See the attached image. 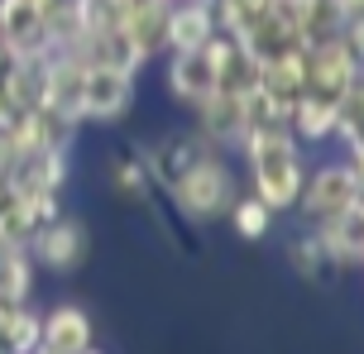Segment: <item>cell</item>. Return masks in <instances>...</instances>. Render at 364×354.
I'll return each instance as SVG.
<instances>
[{
  "label": "cell",
  "mask_w": 364,
  "mask_h": 354,
  "mask_svg": "<svg viewBox=\"0 0 364 354\" xmlns=\"http://www.w3.org/2000/svg\"><path fill=\"white\" fill-rule=\"evenodd\" d=\"M240 153H245V168H250V192L273 216L292 211L302 177H307V158H302V144L292 139L288 125H255L240 139Z\"/></svg>",
  "instance_id": "cell-1"
},
{
  "label": "cell",
  "mask_w": 364,
  "mask_h": 354,
  "mask_svg": "<svg viewBox=\"0 0 364 354\" xmlns=\"http://www.w3.org/2000/svg\"><path fill=\"white\" fill-rule=\"evenodd\" d=\"M164 192L187 221H225V211L235 206V197L245 187H240L225 149H201L192 163H182L173 172V182Z\"/></svg>",
  "instance_id": "cell-2"
},
{
  "label": "cell",
  "mask_w": 364,
  "mask_h": 354,
  "mask_svg": "<svg viewBox=\"0 0 364 354\" xmlns=\"http://www.w3.org/2000/svg\"><path fill=\"white\" fill-rule=\"evenodd\" d=\"M292 211H302L307 225H326V221H341V216H355V211H364V172L355 163H346V158H331L321 168H307Z\"/></svg>",
  "instance_id": "cell-3"
},
{
  "label": "cell",
  "mask_w": 364,
  "mask_h": 354,
  "mask_svg": "<svg viewBox=\"0 0 364 354\" xmlns=\"http://www.w3.org/2000/svg\"><path fill=\"white\" fill-rule=\"evenodd\" d=\"M139 72L110 67V62H87L82 67V125H115L134 111Z\"/></svg>",
  "instance_id": "cell-4"
},
{
  "label": "cell",
  "mask_w": 364,
  "mask_h": 354,
  "mask_svg": "<svg viewBox=\"0 0 364 354\" xmlns=\"http://www.w3.org/2000/svg\"><path fill=\"white\" fill-rule=\"evenodd\" d=\"M302 62H307V92L331 96V101H346V96H360V53L350 48L346 38H321V43H307L302 48Z\"/></svg>",
  "instance_id": "cell-5"
},
{
  "label": "cell",
  "mask_w": 364,
  "mask_h": 354,
  "mask_svg": "<svg viewBox=\"0 0 364 354\" xmlns=\"http://www.w3.org/2000/svg\"><path fill=\"white\" fill-rule=\"evenodd\" d=\"M87 254H91L87 225L77 221V216H68V211H63L58 221H48L34 240H29V259H34L38 273H77V268L87 263Z\"/></svg>",
  "instance_id": "cell-6"
},
{
  "label": "cell",
  "mask_w": 364,
  "mask_h": 354,
  "mask_svg": "<svg viewBox=\"0 0 364 354\" xmlns=\"http://www.w3.org/2000/svg\"><path fill=\"white\" fill-rule=\"evenodd\" d=\"M0 53L10 57H48L53 38L34 0H0Z\"/></svg>",
  "instance_id": "cell-7"
},
{
  "label": "cell",
  "mask_w": 364,
  "mask_h": 354,
  "mask_svg": "<svg viewBox=\"0 0 364 354\" xmlns=\"http://www.w3.org/2000/svg\"><path fill=\"white\" fill-rule=\"evenodd\" d=\"M96 345L91 311L77 302H58L48 311H38V350L48 354H87Z\"/></svg>",
  "instance_id": "cell-8"
},
{
  "label": "cell",
  "mask_w": 364,
  "mask_h": 354,
  "mask_svg": "<svg viewBox=\"0 0 364 354\" xmlns=\"http://www.w3.org/2000/svg\"><path fill=\"white\" fill-rule=\"evenodd\" d=\"M216 15L206 0H168L164 10V53H192L216 38Z\"/></svg>",
  "instance_id": "cell-9"
},
{
  "label": "cell",
  "mask_w": 364,
  "mask_h": 354,
  "mask_svg": "<svg viewBox=\"0 0 364 354\" xmlns=\"http://www.w3.org/2000/svg\"><path fill=\"white\" fill-rule=\"evenodd\" d=\"M197 111V134L216 149H240V139L250 134V115H245V96L211 92L206 101L192 106Z\"/></svg>",
  "instance_id": "cell-10"
},
{
  "label": "cell",
  "mask_w": 364,
  "mask_h": 354,
  "mask_svg": "<svg viewBox=\"0 0 364 354\" xmlns=\"http://www.w3.org/2000/svg\"><path fill=\"white\" fill-rule=\"evenodd\" d=\"M164 87L178 106H197L216 92V62L211 48H192V53H173L164 67Z\"/></svg>",
  "instance_id": "cell-11"
},
{
  "label": "cell",
  "mask_w": 364,
  "mask_h": 354,
  "mask_svg": "<svg viewBox=\"0 0 364 354\" xmlns=\"http://www.w3.org/2000/svg\"><path fill=\"white\" fill-rule=\"evenodd\" d=\"M350 101V96H346ZM346 101H331V96L302 92L288 106V130L297 144H336V130H341V106Z\"/></svg>",
  "instance_id": "cell-12"
},
{
  "label": "cell",
  "mask_w": 364,
  "mask_h": 354,
  "mask_svg": "<svg viewBox=\"0 0 364 354\" xmlns=\"http://www.w3.org/2000/svg\"><path fill=\"white\" fill-rule=\"evenodd\" d=\"M311 230H316V240H321V249H326L336 273H350V268L364 263V211L341 216V221H326V225H311Z\"/></svg>",
  "instance_id": "cell-13"
},
{
  "label": "cell",
  "mask_w": 364,
  "mask_h": 354,
  "mask_svg": "<svg viewBox=\"0 0 364 354\" xmlns=\"http://www.w3.org/2000/svg\"><path fill=\"white\" fill-rule=\"evenodd\" d=\"M255 87L269 96V101H278V106L288 111L292 101L307 92V62H302V48H297V53H283V57H269V62H259Z\"/></svg>",
  "instance_id": "cell-14"
},
{
  "label": "cell",
  "mask_w": 364,
  "mask_h": 354,
  "mask_svg": "<svg viewBox=\"0 0 364 354\" xmlns=\"http://www.w3.org/2000/svg\"><path fill=\"white\" fill-rule=\"evenodd\" d=\"M38 350V311L29 302H0V354Z\"/></svg>",
  "instance_id": "cell-15"
},
{
  "label": "cell",
  "mask_w": 364,
  "mask_h": 354,
  "mask_svg": "<svg viewBox=\"0 0 364 354\" xmlns=\"http://www.w3.org/2000/svg\"><path fill=\"white\" fill-rule=\"evenodd\" d=\"M225 221H230V230H235L245 244H259V240H269V235H273V221H278V216L259 201L255 192H240L235 206L225 211Z\"/></svg>",
  "instance_id": "cell-16"
},
{
  "label": "cell",
  "mask_w": 364,
  "mask_h": 354,
  "mask_svg": "<svg viewBox=\"0 0 364 354\" xmlns=\"http://www.w3.org/2000/svg\"><path fill=\"white\" fill-rule=\"evenodd\" d=\"M38 268L29 249H0V302H29L34 297Z\"/></svg>",
  "instance_id": "cell-17"
},
{
  "label": "cell",
  "mask_w": 364,
  "mask_h": 354,
  "mask_svg": "<svg viewBox=\"0 0 364 354\" xmlns=\"http://www.w3.org/2000/svg\"><path fill=\"white\" fill-rule=\"evenodd\" d=\"M206 5H211V15H216V29H220V34L240 38V34H250L259 19L269 15L273 0H206Z\"/></svg>",
  "instance_id": "cell-18"
},
{
  "label": "cell",
  "mask_w": 364,
  "mask_h": 354,
  "mask_svg": "<svg viewBox=\"0 0 364 354\" xmlns=\"http://www.w3.org/2000/svg\"><path fill=\"white\" fill-rule=\"evenodd\" d=\"M288 263H292V273H297V278L302 282H321L326 278V273H336V268H331V259H326V249H321V240H316V230H302V235H297V240L288 244Z\"/></svg>",
  "instance_id": "cell-19"
},
{
  "label": "cell",
  "mask_w": 364,
  "mask_h": 354,
  "mask_svg": "<svg viewBox=\"0 0 364 354\" xmlns=\"http://www.w3.org/2000/svg\"><path fill=\"white\" fill-rule=\"evenodd\" d=\"M110 187L120 192V197H129V201H154V182H149L144 163H139V153H115L110 158Z\"/></svg>",
  "instance_id": "cell-20"
},
{
  "label": "cell",
  "mask_w": 364,
  "mask_h": 354,
  "mask_svg": "<svg viewBox=\"0 0 364 354\" xmlns=\"http://www.w3.org/2000/svg\"><path fill=\"white\" fill-rule=\"evenodd\" d=\"M326 5L336 10L341 24H360V15H364V0H326Z\"/></svg>",
  "instance_id": "cell-21"
},
{
  "label": "cell",
  "mask_w": 364,
  "mask_h": 354,
  "mask_svg": "<svg viewBox=\"0 0 364 354\" xmlns=\"http://www.w3.org/2000/svg\"><path fill=\"white\" fill-rule=\"evenodd\" d=\"M120 5H125V19H129V15H159L168 0H120Z\"/></svg>",
  "instance_id": "cell-22"
},
{
  "label": "cell",
  "mask_w": 364,
  "mask_h": 354,
  "mask_svg": "<svg viewBox=\"0 0 364 354\" xmlns=\"http://www.w3.org/2000/svg\"><path fill=\"white\" fill-rule=\"evenodd\" d=\"M5 197H10V187H5V172H0V206H5Z\"/></svg>",
  "instance_id": "cell-23"
},
{
  "label": "cell",
  "mask_w": 364,
  "mask_h": 354,
  "mask_svg": "<svg viewBox=\"0 0 364 354\" xmlns=\"http://www.w3.org/2000/svg\"><path fill=\"white\" fill-rule=\"evenodd\" d=\"M87 354H106V350H96V345H91V350H87Z\"/></svg>",
  "instance_id": "cell-24"
},
{
  "label": "cell",
  "mask_w": 364,
  "mask_h": 354,
  "mask_svg": "<svg viewBox=\"0 0 364 354\" xmlns=\"http://www.w3.org/2000/svg\"><path fill=\"white\" fill-rule=\"evenodd\" d=\"M34 354H48V350H34Z\"/></svg>",
  "instance_id": "cell-25"
}]
</instances>
